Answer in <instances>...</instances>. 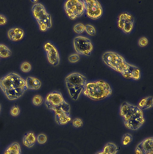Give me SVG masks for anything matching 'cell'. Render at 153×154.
Instances as JSON below:
<instances>
[{"instance_id":"obj_1","label":"cell","mask_w":153,"mask_h":154,"mask_svg":"<svg viewBox=\"0 0 153 154\" xmlns=\"http://www.w3.org/2000/svg\"><path fill=\"white\" fill-rule=\"evenodd\" d=\"M103 62L115 71L120 73L124 78L138 80L140 77L139 68L126 62L122 56L112 52L104 53L102 56Z\"/></svg>"},{"instance_id":"obj_2","label":"cell","mask_w":153,"mask_h":154,"mask_svg":"<svg viewBox=\"0 0 153 154\" xmlns=\"http://www.w3.org/2000/svg\"><path fill=\"white\" fill-rule=\"evenodd\" d=\"M45 103L48 109L54 112L55 120L58 124L65 125L71 120L70 105L60 92L54 91L49 93Z\"/></svg>"},{"instance_id":"obj_3","label":"cell","mask_w":153,"mask_h":154,"mask_svg":"<svg viewBox=\"0 0 153 154\" xmlns=\"http://www.w3.org/2000/svg\"><path fill=\"white\" fill-rule=\"evenodd\" d=\"M0 88L10 100L19 98L28 88L26 81L20 75L13 72L1 78Z\"/></svg>"},{"instance_id":"obj_4","label":"cell","mask_w":153,"mask_h":154,"mask_svg":"<svg viewBox=\"0 0 153 154\" xmlns=\"http://www.w3.org/2000/svg\"><path fill=\"white\" fill-rule=\"evenodd\" d=\"M120 115L125 126L132 130L138 129L145 121L142 110L126 102H123L120 106Z\"/></svg>"},{"instance_id":"obj_5","label":"cell","mask_w":153,"mask_h":154,"mask_svg":"<svg viewBox=\"0 0 153 154\" xmlns=\"http://www.w3.org/2000/svg\"><path fill=\"white\" fill-rule=\"evenodd\" d=\"M112 93L109 85L101 80L87 83L83 92L84 95L95 100L104 99L110 96Z\"/></svg>"},{"instance_id":"obj_6","label":"cell","mask_w":153,"mask_h":154,"mask_svg":"<svg viewBox=\"0 0 153 154\" xmlns=\"http://www.w3.org/2000/svg\"><path fill=\"white\" fill-rule=\"evenodd\" d=\"M65 81L71 98L77 100L85 89L87 83L86 78L79 73L74 72L67 76Z\"/></svg>"},{"instance_id":"obj_7","label":"cell","mask_w":153,"mask_h":154,"mask_svg":"<svg viewBox=\"0 0 153 154\" xmlns=\"http://www.w3.org/2000/svg\"><path fill=\"white\" fill-rule=\"evenodd\" d=\"M32 11L41 31H46L51 27L52 22L51 15L47 12L43 5L40 3L34 4L32 8Z\"/></svg>"},{"instance_id":"obj_8","label":"cell","mask_w":153,"mask_h":154,"mask_svg":"<svg viewBox=\"0 0 153 154\" xmlns=\"http://www.w3.org/2000/svg\"><path fill=\"white\" fill-rule=\"evenodd\" d=\"M64 8L66 14L72 20L81 16L85 11L83 2L78 0L67 1L64 4Z\"/></svg>"},{"instance_id":"obj_9","label":"cell","mask_w":153,"mask_h":154,"mask_svg":"<svg viewBox=\"0 0 153 154\" xmlns=\"http://www.w3.org/2000/svg\"><path fill=\"white\" fill-rule=\"evenodd\" d=\"M73 42L75 50L78 54L87 56L91 55L93 47L89 39L78 36L74 38Z\"/></svg>"},{"instance_id":"obj_10","label":"cell","mask_w":153,"mask_h":154,"mask_svg":"<svg viewBox=\"0 0 153 154\" xmlns=\"http://www.w3.org/2000/svg\"><path fill=\"white\" fill-rule=\"evenodd\" d=\"M83 2L87 16L93 19L100 18L103 13L102 9L99 2L95 0H83Z\"/></svg>"},{"instance_id":"obj_11","label":"cell","mask_w":153,"mask_h":154,"mask_svg":"<svg viewBox=\"0 0 153 154\" xmlns=\"http://www.w3.org/2000/svg\"><path fill=\"white\" fill-rule=\"evenodd\" d=\"M134 22V19L132 15L128 12H125L119 15L117 25L124 32L128 33L133 29Z\"/></svg>"},{"instance_id":"obj_12","label":"cell","mask_w":153,"mask_h":154,"mask_svg":"<svg viewBox=\"0 0 153 154\" xmlns=\"http://www.w3.org/2000/svg\"><path fill=\"white\" fill-rule=\"evenodd\" d=\"M48 60L49 62L54 66H57L60 62L59 54L57 49L50 42L46 43L44 45Z\"/></svg>"},{"instance_id":"obj_13","label":"cell","mask_w":153,"mask_h":154,"mask_svg":"<svg viewBox=\"0 0 153 154\" xmlns=\"http://www.w3.org/2000/svg\"><path fill=\"white\" fill-rule=\"evenodd\" d=\"M136 154H153V138L152 137L146 139L137 146Z\"/></svg>"},{"instance_id":"obj_14","label":"cell","mask_w":153,"mask_h":154,"mask_svg":"<svg viewBox=\"0 0 153 154\" xmlns=\"http://www.w3.org/2000/svg\"><path fill=\"white\" fill-rule=\"evenodd\" d=\"M9 38L11 41H18L21 40L24 35V30L21 28L15 27L10 29L7 32Z\"/></svg>"},{"instance_id":"obj_15","label":"cell","mask_w":153,"mask_h":154,"mask_svg":"<svg viewBox=\"0 0 153 154\" xmlns=\"http://www.w3.org/2000/svg\"><path fill=\"white\" fill-rule=\"evenodd\" d=\"M36 138L34 132H29L25 133L23 138V144L28 148L32 147L35 144Z\"/></svg>"},{"instance_id":"obj_16","label":"cell","mask_w":153,"mask_h":154,"mask_svg":"<svg viewBox=\"0 0 153 154\" xmlns=\"http://www.w3.org/2000/svg\"><path fill=\"white\" fill-rule=\"evenodd\" d=\"M26 82L28 88L30 89H38L40 87L41 85L39 79L31 77H28Z\"/></svg>"},{"instance_id":"obj_17","label":"cell","mask_w":153,"mask_h":154,"mask_svg":"<svg viewBox=\"0 0 153 154\" xmlns=\"http://www.w3.org/2000/svg\"><path fill=\"white\" fill-rule=\"evenodd\" d=\"M20 146L17 142L13 143L8 146L5 150L3 154H21Z\"/></svg>"},{"instance_id":"obj_18","label":"cell","mask_w":153,"mask_h":154,"mask_svg":"<svg viewBox=\"0 0 153 154\" xmlns=\"http://www.w3.org/2000/svg\"><path fill=\"white\" fill-rule=\"evenodd\" d=\"M153 97H149L142 99L138 104V107L141 110L146 109L153 106Z\"/></svg>"},{"instance_id":"obj_19","label":"cell","mask_w":153,"mask_h":154,"mask_svg":"<svg viewBox=\"0 0 153 154\" xmlns=\"http://www.w3.org/2000/svg\"><path fill=\"white\" fill-rule=\"evenodd\" d=\"M118 150L117 146L115 144L108 143L104 146L102 151L105 154H116Z\"/></svg>"},{"instance_id":"obj_20","label":"cell","mask_w":153,"mask_h":154,"mask_svg":"<svg viewBox=\"0 0 153 154\" xmlns=\"http://www.w3.org/2000/svg\"><path fill=\"white\" fill-rule=\"evenodd\" d=\"M11 54V51L7 46L0 44V57L6 58L10 57Z\"/></svg>"},{"instance_id":"obj_21","label":"cell","mask_w":153,"mask_h":154,"mask_svg":"<svg viewBox=\"0 0 153 154\" xmlns=\"http://www.w3.org/2000/svg\"><path fill=\"white\" fill-rule=\"evenodd\" d=\"M132 139V136L131 134H125L122 137V144L124 146H127L131 142Z\"/></svg>"},{"instance_id":"obj_22","label":"cell","mask_w":153,"mask_h":154,"mask_svg":"<svg viewBox=\"0 0 153 154\" xmlns=\"http://www.w3.org/2000/svg\"><path fill=\"white\" fill-rule=\"evenodd\" d=\"M73 29L76 33L80 34L83 32L85 30V26L81 23H78L74 26Z\"/></svg>"},{"instance_id":"obj_23","label":"cell","mask_w":153,"mask_h":154,"mask_svg":"<svg viewBox=\"0 0 153 154\" xmlns=\"http://www.w3.org/2000/svg\"><path fill=\"white\" fill-rule=\"evenodd\" d=\"M43 99L40 95H37L35 96L32 100L33 104L35 106L40 105L43 103Z\"/></svg>"},{"instance_id":"obj_24","label":"cell","mask_w":153,"mask_h":154,"mask_svg":"<svg viewBox=\"0 0 153 154\" xmlns=\"http://www.w3.org/2000/svg\"><path fill=\"white\" fill-rule=\"evenodd\" d=\"M20 68L22 72H27L31 70V66L30 63L28 62H25L21 64Z\"/></svg>"},{"instance_id":"obj_25","label":"cell","mask_w":153,"mask_h":154,"mask_svg":"<svg viewBox=\"0 0 153 154\" xmlns=\"http://www.w3.org/2000/svg\"><path fill=\"white\" fill-rule=\"evenodd\" d=\"M85 30L89 35H93L96 34V30L94 27L90 25L87 24L85 26Z\"/></svg>"},{"instance_id":"obj_26","label":"cell","mask_w":153,"mask_h":154,"mask_svg":"<svg viewBox=\"0 0 153 154\" xmlns=\"http://www.w3.org/2000/svg\"><path fill=\"white\" fill-rule=\"evenodd\" d=\"M37 140L39 143L40 144H44L46 142L47 140V137L44 134H40L38 135Z\"/></svg>"},{"instance_id":"obj_27","label":"cell","mask_w":153,"mask_h":154,"mask_svg":"<svg viewBox=\"0 0 153 154\" xmlns=\"http://www.w3.org/2000/svg\"><path fill=\"white\" fill-rule=\"evenodd\" d=\"M72 124L74 127L76 128H79L83 125V122L80 119L76 118L73 120Z\"/></svg>"},{"instance_id":"obj_28","label":"cell","mask_w":153,"mask_h":154,"mask_svg":"<svg viewBox=\"0 0 153 154\" xmlns=\"http://www.w3.org/2000/svg\"><path fill=\"white\" fill-rule=\"evenodd\" d=\"M80 58L79 55L76 54L71 55L68 58L69 61L71 63H74L78 61Z\"/></svg>"},{"instance_id":"obj_29","label":"cell","mask_w":153,"mask_h":154,"mask_svg":"<svg viewBox=\"0 0 153 154\" xmlns=\"http://www.w3.org/2000/svg\"><path fill=\"white\" fill-rule=\"evenodd\" d=\"M20 112V109L17 105L14 106L11 109L10 113L13 116L18 115Z\"/></svg>"},{"instance_id":"obj_30","label":"cell","mask_w":153,"mask_h":154,"mask_svg":"<svg viewBox=\"0 0 153 154\" xmlns=\"http://www.w3.org/2000/svg\"><path fill=\"white\" fill-rule=\"evenodd\" d=\"M148 43V40L146 37H143L140 38L138 42V44L140 47H144L146 46Z\"/></svg>"},{"instance_id":"obj_31","label":"cell","mask_w":153,"mask_h":154,"mask_svg":"<svg viewBox=\"0 0 153 154\" xmlns=\"http://www.w3.org/2000/svg\"><path fill=\"white\" fill-rule=\"evenodd\" d=\"M7 22V19L3 15L0 14V25L6 24Z\"/></svg>"},{"instance_id":"obj_32","label":"cell","mask_w":153,"mask_h":154,"mask_svg":"<svg viewBox=\"0 0 153 154\" xmlns=\"http://www.w3.org/2000/svg\"><path fill=\"white\" fill-rule=\"evenodd\" d=\"M95 154H105L103 151H101L98 152Z\"/></svg>"},{"instance_id":"obj_33","label":"cell","mask_w":153,"mask_h":154,"mask_svg":"<svg viewBox=\"0 0 153 154\" xmlns=\"http://www.w3.org/2000/svg\"><path fill=\"white\" fill-rule=\"evenodd\" d=\"M37 0H31V1L32 2H37Z\"/></svg>"},{"instance_id":"obj_34","label":"cell","mask_w":153,"mask_h":154,"mask_svg":"<svg viewBox=\"0 0 153 154\" xmlns=\"http://www.w3.org/2000/svg\"><path fill=\"white\" fill-rule=\"evenodd\" d=\"M1 105L0 104V110H1Z\"/></svg>"}]
</instances>
